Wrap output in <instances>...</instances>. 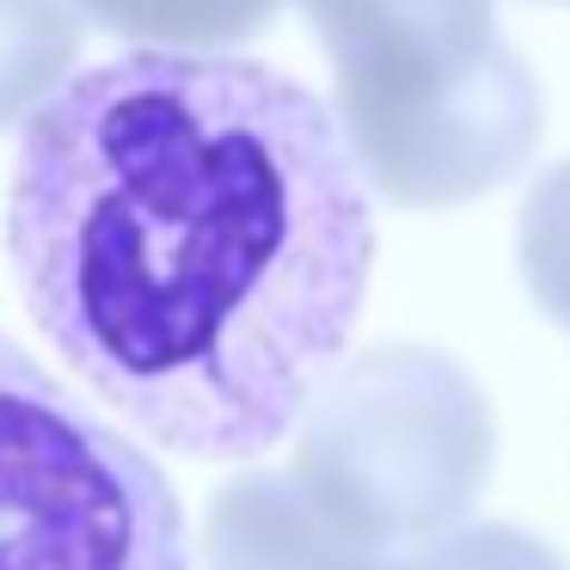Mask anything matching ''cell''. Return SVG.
Returning <instances> with one entry per match:
<instances>
[{
  "instance_id": "obj_9",
  "label": "cell",
  "mask_w": 570,
  "mask_h": 570,
  "mask_svg": "<svg viewBox=\"0 0 570 570\" xmlns=\"http://www.w3.org/2000/svg\"><path fill=\"white\" fill-rule=\"evenodd\" d=\"M393 570H564V558L521 528H466L411 558H393Z\"/></svg>"
},
{
  "instance_id": "obj_3",
  "label": "cell",
  "mask_w": 570,
  "mask_h": 570,
  "mask_svg": "<svg viewBox=\"0 0 570 570\" xmlns=\"http://www.w3.org/2000/svg\"><path fill=\"white\" fill-rule=\"evenodd\" d=\"M491 405L442 350L350 356L301 417L288 479L374 564L448 540L491 479Z\"/></svg>"
},
{
  "instance_id": "obj_5",
  "label": "cell",
  "mask_w": 570,
  "mask_h": 570,
  "mask_svg": "<svg viewBox=\"0 0 570 570\" xmlns=\"http://www.w3.org/2000/svg\"><path fill=\"white\" fill-rule=\"evenodd\" d=\"M209 570H374L288 472H246L222 484L203 528Z\"/></svg>"
},
{
  "instance_id": "obj_10",
  "label": "cell",
  "mask_w": 570,
  "mask_h": 570,
  "mask_svg": "<svg viewBox=\"0 0 570 570\" xmlns=\"http://www.w3.org/2000/svg\"><path fill=\"white\" fill-rule=\"evenodd\" d=\"M374 570H393V564H374Z\"/></svg>"
},
{
  "instance_id": "obj_2",
  "label": "cell",
  "mask_w": 570,
  "mask_h": 570,
  "mask_svg": "<svg viewBox=\"0 0 570 570\" xmlns=\"http://www.w3.org/2000/svg\"><path fill=\"white\" fill-rule=\"evenodd\" d=\"M332 56L337 129L362 185L454 209L509 185L540 141V87L491 0H301Z\"/></svg>"
},
{
  "instance_id": "obj_6",
  "label": "cell",
  "mask_w": 570,
  "mask_h": 570,
  "mask_svg": "<svg viewBox=\"0 0 570 570\" xmlns=\"http://www.w3.org/2000/svg\"><path fill=\"white\" fill-rule=\"evenodd\" d=\"M68 7L105 26L111 38L141 43V50L190 56H215L222 43L252 38L283 13V0H68Z\"/></svg>"
},
{
  "instance_id": "obj_1",
  "label": "cell",
  "mask_w": 570,
  "mask_h": 570,
  "mask_svg": "<svg viewBox=\"0 0 570 570\" xmlns=\"http://www.w3.org/2000/svg\"><path fill=\"white\" fill-rule=\"evenodd\" d=\"M7 258L56 356L173 454H271L344 368L374 209L344 129L252 56L129 50L26 124Z\"/></svg>"
},
{
  "instance_id": "obj_7",
  "label": "cell",
  "mask_w": 570,
  "mask_h": 570,
  "mask_svg": "<svg viewBox=\"0 0 570 570\" xmlns=\"http://www.w3.org/2000/svg\"><path fill=\"white\" fill-rule=\"evenodd\" d=\"M80 13L68 0H0V129L68 87Z\"/></svg>"
},
{
  "instance_id": "obj_4",
  "label": "cell",
  "mask_w": 570,
  "mask_h": 570,
  "mask_svg": "<svg viewBox=\"0 0 570 570\" xmlns=\"http://www.w3.org/2000/svg\"><path fill=\"white\" fill-rule=\"evenodd\" d=\"M0 570H190L166 472L0 337Z\"/></svg>"
},
{
  "instance_id": "obj_8",
  "label": "cell",
  "mask_w": 570,
  "mask_h": 570,
  "mask_svg": "<svg viewBox=\"0 0 570 570\" xmlns=\"http://www.w3.org/2000/svg\"><path fill=\"white\" fill-rule=\"evenodd\" d=\"M521 276L570 332V160L552 166L521 203Z\"/></svg>"
}]
</instances>
